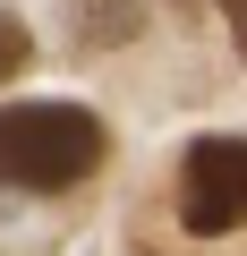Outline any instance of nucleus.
<instances>
[{
    "label": "nucleus",
    "mask_w": 247,
    "mask_h": 256,
    "mask_svg": "<svg viewBox=\"0 0 247 256\" xmlns=\"http://www.w3.org/2000/svg\"><path fill=\"white\" fill-rule=\"evenodd\" d=\"M179 222L196 239L247 222V137H196L179 162Z\"/></svg>",
    "instance_id": "2"
},
{
    "label": "nucleus",
    "mask_w": 247,
    "mask_h": 256,
    "mask_svg": "<svg viewBox=\"0 0 247 256\" xmlns=\"http://www.w3.org/2000/svg\"><path fill=\"white\" fill-rule=\"evenodd\" d=\"M26 52H34V34H26V18H17V9H0V86H9V77L26 68Z\"/></svg>",
    "instance_id": "3"
},
{
    "label": "nucleus",
    "mask_w": 247,
    "mask_h": 256,
    "mask_svg": "<svg viewBox=\"0 0 247 256\" xmlns=\"http://www.w3.org/2000/svg\"><path fill=\"white\" fill-rule=\"evenodd\" d=\"M230 9V34H239V60H247V0H222Z\"/></svg>",
    "instance_id": "4"
},
{
    "label": "nucleus",
    "mask_w": 247,
    "mask_h": 256,
    "mask_svg": "<svg viewBox=\"0 0 247 256\" xmlns=\"http://www.w3.org/2000/svg\"><path fill=\"white\" fill-rule=\"evenodd\" d=\"M102 120L85 102H0V188L60 196L102 162Z\"/></svg>",
    "instance_id": "1"
}]
</instances>
